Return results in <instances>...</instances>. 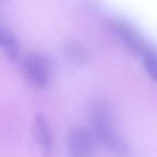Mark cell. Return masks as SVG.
Returning a JSON list of instances; mask_svg holds the SVG:
<instances>
[{
    "mask_svg": "<svg viewBox=\"0 0 157 157\" xmlns=\"http://www.w3.org/2000/svg\"><path fill=\"white\" fill-rule=\"evenodd\" d=\"M90 119L99 144L117 154L126 151L127 144L117 130L113 112L108 103L102 100L95 101L91 107Z\"/></svg>",
    "mask_w": 157,
    "mask_h": 157,
    "instance_id": "cell-1",
    "label": "cell"
},
{
    "mask_svg": "<svg viewBox=\"0 0 157 157\" xmlns=\"http://www.w3.org/2000/svg\"><path fill=\"white\" fill-rule=\"evenodd\" d=\"M106 27L131 53L135 56H142L149 48V44L139 31L126 20L121 18H108Z\"/></svg>",
    "mask_w": 157,
    "mask_h": 157,
    "instance_id": "cell-2",
    "label": "cell"
},
{
    "mask_svg": "<svg viewBox=\"0 0 157 157\" xmlns=\"http://www.w3.org/2000/svg\"><path fill=\"white\" fill-rule=\"evenodd\" d=\"M22 71L28 82L35 88L46 89L52 82V67L47 58L40 54L26 55L22 63Z\"/></svg>",
    "mask_w": 157,
    "mask_h": 157,
    "instance_id": "cell-3",
    "label": "cell"
},
{
    "mask_svg": "<svg viewBox=\"0 0 157 157\" xmlns=\"http://www.w3.org/2000/svg\"><path fill=\"white\" fill-rule=\"evenodd\" d=\"M97 142L93 130L83 125L74 127L68 137L69 157H92Z\"/></svg>",
    "mask_w": 157,
    "mask_h": 157,
    "instance_id": "cell-4",
    "label": "cell"
},
{
    "mask_svg": "<svg viewBox=\"0 0 157 157\" xmlns=\"http://www.w3.org/2000/svg\"><path fill=\"white\" fill-rule=\"evenodd\" d=\"M32 134L44 155L51 154L55 147V139L49 122L42 114H36L34 117Z\"/></svg>",
    "mask_w": 157,
    "mask_h": 157,
    "instance_id": "cell-5",
    "label": "cell"
},
{
    "mask_svg": "<svg viewBox=\"0 0 157 157\" xmlns=\"http://www.w3.org/2000/svg\"><path fill=\"white\" fill-rule=\"evenodd\" d=\"M142 57L146 71L154 81H157V50L149 46Z\"/></svg>",
    "mask_w": 157,
    "mask_h": 157,
    "instance_id": "cell-6",
    "label": "cell"
},
{
    "mask_svg": "<svg viewBox=\"0 0 157 157\" xmlns=\"http://www.w3.org/2000/svg\"><path fill=\"white\" fill-rule=\"evenodd\" d=\"M69 55L72 59L78 64H86L89 61V58L86 49L78 43H72L69 47Z\"/></svg>",
    "mask_w": 157,
    "mask_h": 157,
    "instance_id": "cell-7",
    "label": "cell"
}]
</instances>
